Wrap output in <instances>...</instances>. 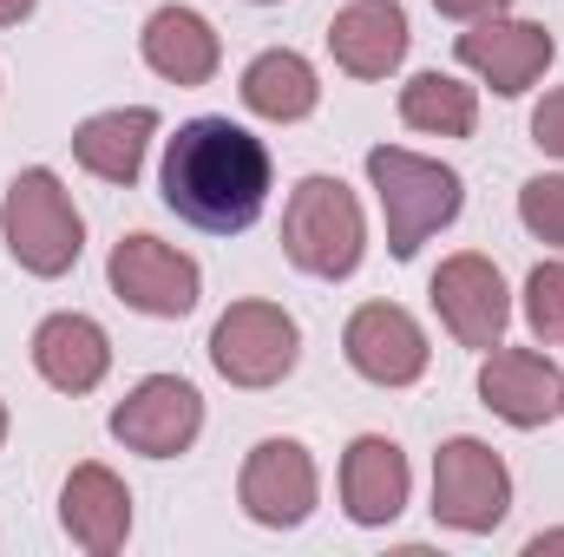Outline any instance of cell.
<instances>
[{"label": "cell", "instance_id": "cell-14", "mask_svg": "<svg viewBox=\"0 0 564 557\" xmlns=\"http://www.w3.org/2000/svg\"><path fill=\"white\" fill-rule=\"evenodd\" d=\"M328 53L355 79H388L408 59V13L394 0H355L328 20Z\"/></svg>", "mask_w": 564, "mask_h": 557}, {"label": "cell", "instance_id": "cell-17", "mask_svg": "<svg viewBox=\"0 0 564 557\" xmlns=\"http://www.w3.org/2000/svg\"><path fill=\"white\" fill-rule=\"evenodd\" d=\"M33 368L59 394H93L112 368V341L93 315H46L33 335Z\"/></svg>", "mask_w": 564, "mask_h": 557}, {"label": "cell", "instance_id": "cell-8", "mask_svg": "<svg viewBox=\"0 0 564 557\" xmlns=\"http://www.w3.org/2000/svg\"><path fill=\"white\" fill-rule=\"evenodd\" d=\"M112 433H119L132 452H144V459H177V452H191V439L204 433V401H197L191 381L151 374V381H139V387L119 401Z\"/></svg>", "mask_w": 564, "mask_h": 557}, {"label": "cell", "instance_id": "cell-15", "mask_svg": "<svg viewBox=\"0 0 564 557\" xmlns=\"http://www.w3.org/2000/svg\"><path fill=\"white\" fill-rule=\"evenodd\" d=\"M59 525L73 532V545L93 557H112L132 532V492L112 466H73L66 492H59Z\"/></svg>", "mask_w": 564, "mask_h": 557}, {"label": "cell", "instance_id": "cell-25", "mask_svg": "<svg viewBox=\"0 0 564 557\" xmlns=\"http://www.w3.org/2000/svg\"><path fill=\"white\" fill-rule=\"evenodd\" d=\"M440 13H453V20H492V13H506L512 0H433Z\"/></svg>", "mask_w": 564, "mask_h": 557}, {"label": "cell", "instance_id": "cell-21", "mask_svg": "<svg viewBox=\"0 0 564 557\" xmlns=\"http://www.w3.org/2000/svg\"><path fill=\"white\" fill-rule=\"evenodd\" d=\"M401 119H408L414 132L466 139L473 119H479V99H473V86H459V79H446V73H414V79L401 86Z\"/></svg>", "mask_w": 564, "mask_h": 557}, {"label": "cell", "instance_id": "cell-2", "mask_svg": "<svg viewBox=\"0 0 564 557\" xmlns=\"http://www.w3.org/2000/svg\"><path fill=\"white\" fill-rule=\"evenodd\" d=\"M368 177H375V190H381L388 250H394L401 263L421 250L433 230H446V223L459 217V204H466V184H459V171L433 164V157H421V151H401V144H381V151H368Z\"/></svg>", "mask_w": 564, "mask_h": 557}, {"label": "cell", "instance_id": "cell-11", "mask_svg": "<svg viewBox=\"0 0 564 557\" xmlns=\"http://www.w3.org/2000/svg\"><path fill=\"white\" fill-rule=\"evenodd\" d=\"M237 499L257 525L289 532L315 512V459L295 446V439H263L250 459H243V479H237Z\"/></svg>", "mask_w": 564, "mask_h": 557}, {"label": "cell", "instance_id": "cell-27", "mask_svg": "<svg viewBox=\"0 0 564 557\" xmlns=\"http://www.w3.org/2000/svg\"><path fill=\"white\" fill-rule=\"evenodd\" d=\"M545 551H564V532H539L532 538V557H545Z\"/></svg>", "mask_w": 564, "mask_h": 557}, {"label": "cell", "instance_id": "cell-28", "mask_svg": "<svg viewBox=\"0 0 564 557\" xmlns=\"http://www.w3.org/2000/svg\"><path fill=\"white\" fill-rule=\"evenodd\" d=\"M0 439H7V407H0Z\"/></svg>", "mask_w": 564, "mask_h": 557}, {"label": "cell", "instance_id": "cell-23", "mask_svg": "<svg viewBox=\"0 0 564 557\" xmlns=\"http://www.w3.org/2000/svg\"><path fill=\"white\" fill-rule=\"evenodd\" d=\"M519 217H525V230H532L539 243L564 250V177H532V184L519 190Z\"/></svg>", "mask_w": 564, "mask_h": 557}, {"label": "cell", "instance_id": "cell-4", "mask_svg": "<svg viewBox=\"0 0 564 557\" xmlns=\"http://www.w3.org/2000/svg\"><path fill=\"white\" fill-rule=\"evenodd\" d=\"M0 237L13 250V263L26 276H66L86 250V230H79V210L73 197L59 190L53 171H20L7 184V204H0Z\"/></svg>", "mask_w": 564, "mask_h": 557}, {"label": "cell", "instance_id": "cell-26", "mask_svg": "<svg viewBox=\"0 0 564 557\" xmlns=\"http://www.w3.org/2000/svg\"><path fill=\"white\" fill-rule=\"evenodd\" d=\"M33 13V0H0V26H20Z\"/></svg>", "mask_w": 564, "mask_h": 557}, {"label": "cell", "instance_id": "cell-5", "mask_svg": "<svg viewBox=\"0 0 564 557\" xmlns=\"http://www.w3.org/2000/svg\"><path fill=\"white\" fill-rule=\"evenodd\" d=\"M512 512V472L479 439H446L433 459V518L453 532H492Z\"/></svg>", "mask_w": 564, "mask_h": 557}, {"label": "cell", "instance_id": "cell-13", "mask_svg": "<svg viewBox=\"0 0 564 557\" xmlns=\"http://www.w3.org/2000/svg\"><path fill=\"white\" fill-rule=\"evenodd\" d=\"M479 401L506 426H545L552 414H564V374L532 348H499L479 368Z\"/></svg>", "mask_w": 564, "mask_h": 557}, {"label": "cell", "instance_id": "cell-29", "mask_svg": "<svg viewBox=\"0 0 564 557\" xmlns=\"http://www.w3.org/2000/svg\"><path fill=\"white\" fill-rule=\"evenodd\" d=\"M257 7H270V0H257Z\"/></svg>", "mask_w": 564, "mask_h": 557}, {"label": "cell", "instance_id": "cell-18", "mask_svg": "<svg viewBox=\"0 0 564 557\" xmlns=\"http://www.w3.org/2000/svg\"><path fill=\"white\" fill-rule=\"evenodd\" d=\"M224 46H217V26L191 7H158L144 20V66L171 86H204L217 73Z\"/></svg>", "mask_w": 564, "mask_h": 557}, {"label": "cell", "instance_id": "cell-7", "mask_svg": "<svg viewBox=\"0 0 564 557\" xmlns=\"http://www.w3.org/2000/svg\"><path fill=\"white\" fill-rule=\"evenodd\" d=\"M106 276H112V295L126 302V308H139V315H158V321H177V315H191L197 308V263L191 256H177L171 243H158V237H126L119 250H112V263H106Z\"/></svg>", "mask_w": 564, "mask_h": 557}, {"label": "cell", "instance_id": "cell-20", "mask_svg": "<svg viewBox=\"0 0 564 557\" xmlns=\"http://www.w3.org/2000/svg\"><path fill=\"white\" fill-rule=\"evenodd\" d=\"M315 99H322V86H315V66L302 59V53H257L250 59V73H243V106L257 112V119H276V125H295V119H308L315 112Z\"/></svg>", "mask_w": 564, "mask_h": 557}, {"label": "cell", "instance_id": "cell-6", "mask_svg": "<svg viewBox=\"0 0 564 557\" xmlns=\"http://www.w3.org/2000/svg\"><path fill=\"white\" fill-rule=\"evenodd\" d=\"M295 348H302V335L276 302H237L210 328V361L230 387H276L295 368Z\"/></svg>", "mask_w": 564, "mask_h": 557}, {"label": "cell", "instance_id": "cell-10", "mask_svg": "<svg viewBox=\"0 0 564 557\" xmlns=\"http://www.w3.org/2000/svg\"><path fill=\"white\" fill-rule=\"evenodd\" d=\"M433 308H440V321L453 328L459 348H499V335L512 321L506 282L486 256H446L433 270Z\"/></svg>", "mask_w": 564, "mask_h": 557}, {"label": "cell", "instance_id": "cell-3", "mask_svg": "<svg viewBox=\"0 0 564 557\" xmlns=\"http://www.w3.org/2000/svg\"><path fill=\"white\" fill-rule=\"evenodd\" d=\"M361 243H368V223H361V204L348 197V184L341 177H302L295 197H289V217H282L289 263L302 276L341 282V276H355Z\"/></svg>", "mask_w": 564, "mask_h": 557}, {"label": "cell", "instance_id": "cell-9", "mask_svg": "<svg viewBox=\"0 0 564 557\" xmlns=\"http://www.w3.org/2000/svg\"><path fill=\"white\" fill-rule=\"evenodd\" d=\"M341 348H348V368L375 387H414L426 374V335L421 321L394 302H368L348 315L341 328Z\"/></svg>", "mask_w": 564, "mask_h": 557}, {"label": "cell", "instance_id": "cell-12", "mask_svg": "<svg viewBox=\"0 0 564 557\" xmlns=\"http://www.w3.org/2000/svg\"><path fill=\"white\" fill-rule=\"evenodd\" d=\"M459 66H473L499 99H519L545 66H552V33L532 20H473V33H459Z\"/></svg>", "mask_w": 564, "mask_h": 557}, {"label": "cell", "instance_id": "cell-24", "mask_svg": "<svg viewBox=\"0 0 564 557\" xmlns=\"http://www.w3.org/2000/svg\"><path fill=\"white\" fill-rule=\"evenodd\" d=\"M532 144H539V151H552V157H564V86L539 106V112H532Z\"/></svg>", "mask_w": 564, "mask_h": 557}, {"label": "cell", "instance_id": "cell-1", "mask_svg": "<svg viewBox=\"0 0 564 557\" xmlns=\"http://www.w3.org/2000/svg\"><path fill=\"white\" fill-rule=\"evenodd\" d=\"M164 204L210 237H237L270 204V151L230 119H191L164 144Z\"/></svg>", "mask_w": 564, "mask_h": 557}, {"label": "cell", "instance_id": "cell-22", "mask_svg": "<svg viewBox=\"0 0 564 557\" xmlns=\"http://www.w3.org/2000/svg\"><path fill=\"white\" fill-rule=\"evenodd\" d=\"M525 321L539 341H564V263H539L525 282Z\"/></svg>", "mask_w": 564, "mask_h": 557}, {"label": "cell", "instance_id": "cell-16", "mask_svg": "<svg viewBox=\"0 0 564 557\" xmlns=\"http://www.w3.org/2000/svg\"><path fill=\"white\" fill-rule=\"evenodd\" d=\"M408 485H414L408 479V452L394 439L368 433V439L348 446V459H341V505H348L355 525H394L401 505H408Z\"/></svg>", "mask_w": 564, "mask_h": 557}, {"label": "cell", "instance_id": "cell-19", "mask_svg": "<svg viewBox=\"0 0 564 557\" xmlns=\"http://www.w3.org/2000/svg\"><path fill=\"white\" fill-rule=\"evenodd\" d=\"M158 132V119L132 106V112H99V119H86L79 132H73V157L93 171V177H106V184H132L144 164V144Z\"/></svg>", "mask_w": 564, "mask_h": 557}]
</instances>
